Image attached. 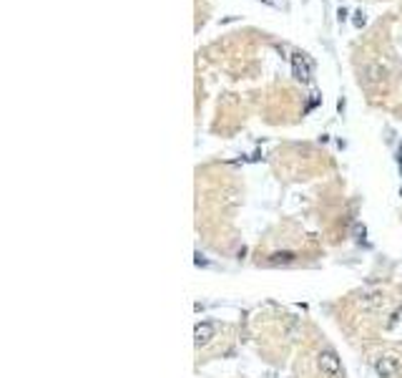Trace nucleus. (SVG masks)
Masks as SVG:
<instances>
[{
    "mask_svg": "<svg viewBox=\"0 0 402 378\" xmlns=\"http://www.w3.org/2000/svg\"><path fill=\"white\" fill-rule=\"evenodd\" d=\"M400 194H402V189H400Z\"/></svg>",
    "mask_w": 402,
    "mask_h": 378,
    "instance_id": "nucleus-11",
    "label": "nucleus"
},
{
    "mask_svg": "<svg viewBox=\"0 0 402 378\" xmlns=\"http://www.w3.org/2000/svg\"><path fill=\"white\" fill-rule=\"evenodd\" d=\"M382 302H385L382 293H367V295H362V298H360V305H362L365 310H375V308H382Z\"/></svg>",
    "mask_w": 402,
    "mask_h": 378,
    "instance_id": "nucleus-5",
    "label": "nucleus"
},
{
    "mask_svg": "<svg viewBox=\"0 0 402 378\" xmlns=\"http://www.w3.org/2000/svg\"><path fill=\"white\" fill-rule=\"evenodd\" d=\"M317 363H319V371L327 378H342V363H339V356L334 351H322L317 356Z\"/></svg>",
    "mask_w": 402,
    "mask_h": 378,
    "instance_id": "nucleus-1",
    "label": "nucleus"
},
{
    "mask_svg": "<svg viewBox=\"0 0 402 378\" xmlns=\"http://www.w3.org/2000/svg\"><path fill=\"white\" fill-rule=\"evenodd\" d=\"M354 25H357V28H362V25H365V13H362V10H360V13H354Z\"/></svg>",
    "mask_w": 402,
    "mask_h": 378,
    "instance_id": "nucleus-8",
    "label": "nucleus"
},
{
    "mask_svg": "<svg viewBox=\"0 0 402 378\" xmlns=\"http://www.w3.org/2000/svg\"><path fill=\"white\" fill-rule=\"evenodd\" d=\"M214 333H216V325H214L211 321H201V323H196V328H193V345L201 348V345H206V343H211Z\"/></svg>",
    "mask_w": 402,
    "mask_h": 378,
    "instance_id": "nucleus-3",
    "label": "nucleus"
},
{
    "mask_svg": "<svg viewBox=\"0 0 402 378\" xmlns=\"http://www.w3.org/2000/svg\"><path fill=\"white\" fill-rule=\"evenodd\" d=\"M375 371L382 376V378H397L402 366H400V358L397 356H380L375 360Z\"/></svg>",
    "mask_w": 402,
    "mask_h": 378,
    "instance_id": "nucleus-2",
    "label": "nucleus"
},
{
    "mask_svg": "<svg viewBox=\"0 0 402 378\" xmlns=\"http://www.w3.org/2000/svg\"><path fill=\"white\" fill-rule=\"evenodd\" d=\"M196 265H199V267H206V265H209V263L204 260V255H201V252H196Z\"/></svg>",
    "mask_w": 402,
    "mask_h": 378,
    "instance_id": "nucleus-9",
    "label": "nucleus"
},
{
    "mask_svg": "<svg viewBox=\"0 0 402 378\" xmlns=\"http://www.w3.org/2000/svg\"><path fill=\"white\" fill-rule=\"evenodd\" d=\"M292 68H294V78H297V81L307 83V81L312 78V66H309V61H307L304 53H294V56H292Z\"/></svg>",
    "mask_w": 402,
    "mask_h": 378,
    "instance_id": "nucleus-4",
    "label": "nucleus"
},
{
    "mask_svg": "<svg viewBox=\"0 0 402 378\" xmlns=\"http://www.w3.org/2000/svg\"><path fill=\"white\" fill-rule=\"evenodd\" d=\"M365 235H367L365 225H354V237H357V240H365Z\"/></svg>",
    "mask_w": 402,
    "mask_h": 378,
    "instance_id": "nucleus-7",
    "label": "nucleus"
},
{
    "mask_svg": "<svg viewBox=\"0 0 402 378\" xmlns=\"http://www.w3.org/2000/svg\"><path fill=\"white\" fill-rule=\"evenodd\" d=\"M397 167H400V177H402V149L397 151Z\"/></svg>",
    "mask_w": 402,
    "mask_h": 378,
    "instance_id": "nucleus-10",
    "label": "nucleus"
},
{
    "mask_svg": "<svg viewBox=\"0 0 402 378\" xmlns=\"http://www.w3.org/2000/svg\"><path fill=\"white\" fill-rule=\"evenodd\" d=\"M294 263V252H274L269 255V265H289Z\"/></svg>",
    "mask_w": 402,
    "mask_h": 378,
    "instance_id": "nucleus-6",
    "label": "nucleus"
}]
</instances>
